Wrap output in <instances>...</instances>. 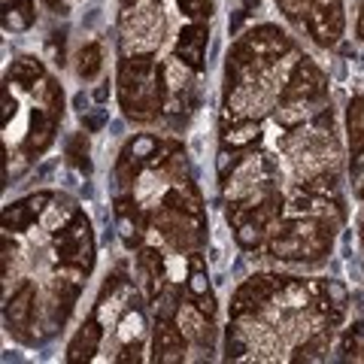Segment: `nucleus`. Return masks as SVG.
<instances>
[{"label": "nucleus", "instance_id": "f257e3e1", "mask_svg": "<svg viewBox=\"0 0 364 364\" xmlns=\"http://www.w3.org/2000/svg\"><path fill=\"white\" fill-rule=\"evenodd\" d=\"M119 97L128 119L146 122L152 119L164 104V79L161 67L152 61V55H134L122 61L119 70Z\"/></svg>", "mask_w": 364, "mask_h": 364}, {"label": "nucleus", "instance_id": "f03ea898", "mask_svg": "<svg viewBox=\"0 0 364 364\" xmlns=\"http://www.w3.org/2000/svg\"><path fill=\"white\" fill-rule=\"evenodd\" d=\"M55 252L64 267H79L85 273L95 267V237L82 213H73V219L55 231Z\"/></svg>", "mask_w": 364, "mask_h": 364}, {"label": "nucleus", "instance_id": "7ed1b4c3", "mask_svg": "<svg viewBox=\"0 0 364 364\" xmlns=\"http://www.w3.org/2000/svg\"><path fill=\"white\" fill-rule=\"evenodd\" d=\"M286 277H273V273H261V277H252L246 279L240 289H237L234 301H231V316H243L249 310H255V306L267 304L273 294H279L282 286H286Z\"/></svg>", "mask_w": 364, "mask_h": 364}, {"label": "nucleus", "instance_id": "20e7f679", "mask_svg": "<svg viewBox=\"0 0 364 364\" xmlns=\"http://www.w3.org/2000/svg\"><path fill=\"white\" fill-rule=\"evenodd\" d=\"M304 21L318 46H334L343 37V9H340V4H313Z\"/></svg>", "mask_w": 364, "mask_h": 364}, {"label": "nucleus", "instance_id": "39448f33", "mask_svg": "<svg viewBox=\"0 0 364 364\" xmlns=\"http://www.w3.org/2000/svg\"><path fill=\"white\" fill-rule=\"evenodd\" d=\"M328 82H325V73L310 61V58H301L294 64V70L289 76V85H286V95L282 97H301V100H318L325 97Z\"/></svg>", "mask_w": 364, "mask_h": 364}, {"label": "nucleus", "instance_id": "423d86ee", "mask_svg": "<svg viewBox=\"0 0 364 364\" xmlns=\"http://www.w3.org/2000/svg\"><path fill=\"white\" fill-rule=\"evenodd\" d=\"M46 203H52V195H46V191L31 195L18 203H9L4 210V231H25V228H31V222H37V215L46 210Z\"/></svg>", "mask_w": 364, "mask_h": 364}, {"label": "nucleus", "instance_id": "0eeeda50", "mask_svg": "<svg viewBox=\"0 0 364 364\" xmlns=\"http://www.w3.org/2000/svg\"><path fill=\"white\" fill-rule=\"evenodd\" d=\"M155 361H161V364H176L186 358V334L179 331V325H167L161 322L155 328Z\"/></svg>", "mask_w": 364, "mask_h": 364}, {"label": "nucleus", "instance_id": "6e6552de", "mask_svg": "<svg viewBox=\"0 0 364 364\" xmlns=\"http://www.w3.org/2000/svg\"><path fill=\"white\" fill-rule=\"evenodd\" d=\"M55 124L58 119L52 116V112H46L43 107H37L31 112V128H28V136H25V152L31 155H40L52 146L55 140Z\"/></svg>", "mask_w": 364, "mask_h": 364}, {"label": "nucleus", "instance_id": "1a4fd4ad", "mask_svg": "<svg viewBox=\"0 0 364 364\" xmlns=\"http://www.w3.org/2000/svg\"><path fill=\"white\" fill-rule=\"evenodd\" d=\"M203 49H207V28L203 25L182 28L179 40H176V58L182 64H188L191 70H200L203 67Z\"/></svg>", "mask_w": 364, "mask_h": 364}, {"label": "nucleus", "instance_id": "9d476101", "mask_svg": "<svg viewBox=\"0 0 364 364\" xmlns=\"http://www.w3.org/2000/svg\"><path fill=\"white\" fill-rule=\"evenodd\" d=\"M100 337H104V328H100V322H97V318H88V322L76 331V337L70 340V346H67V361H70V364L91 361V358H95V352H97V346H100Z\"/></svg>", "mask_w": 364, "mask_h": 364}, {"label": "nucleus", "instance_id": "9b49d317", "mask_svg": "<svg viewBox=\"0 0 364 364\" xmlns=\"http://www.w3.org/2000/svg\"><path fill=\"white\" fill-rule=\"evenodd\" d=\"M176 325H179V331L186 334V340H195V343H210L213 340L210 316L200 313L198 304H182L176 310Z\"/></svg>", "mask_w": 364, "mask_h": 364}, {"label": "nucleus", "instance_id": "f8f14e48", "mask_svg": "<svg viewBox=\"0 0 364 364\" xmlns=\"http://www.w3.org/2000/svg\"><path fill=\"white\" fill-rule=\"evenodd\" d=\"M33 304H37V289H33V282L25 279L18 286V291L9 298L6 304V322L13 331H21V328H28L31 316H33Z\"/></svg>", "mask_w": 364, "mask_h": 364}, {"label": "nucleus", "instance_id": "ddd939ff", "mask_svg": "<svg viewBox=\"0 0 364 364\" xmlns=\"http://www.w3.org/2000/svg\"><path fill=\"white\" fill-rule=\"evenodd\" d=\"M164 210H173V213H188V215H200V195L191 182H176L173 188L164 195L161 200Z\"/></svg>", "mask_w": 364, "mask_h": 364}, {"label": "nucleus", "instance_id": "4468645a", "mask_svg": "<svg viewBox=\"0 0 364 364\" xmlns=\"http://www.w3.org/2000/svg\"><path fill=\"white\" fill-rule=\"evenodd\" d=\"M140 277L149 298H158L161 294V282H164V261L155 249H143L140 252Z\"/></svg>", "mask_w": 364, "mask_h": 364}, {"label": "nucleus", "instance_id": "2eb2a0df", "mask_svg": "<svg viewBox=\"0 0 364 364\" xmlns=\"http://www.w3.org/2000/svg\"><path fill=\"white\" fill-rule=\"evenodd\" d=\"M258 136H261L258 122L255 119H240L222 134V140H225V146H231V149H246V146L258 143Z\"/></svg>", "mask_w": 364, "mask_h": 364}, {"label": "nucleus", "instance_id": "dca6fc26", "mask_svg": "<svg viewBox=\"0 0 364 364\" xmlns=\"http://www.w3.org/2000/svg\"><path fill=\"white\" fill-rule=\"evenodd\" d=\"M306 107L310 100H301V97H282V104L277 107V122L282 128H298L306 119Z\"/></svg>", "mask_w": 364, "mask_h": 364}, {"label": "nucleus", "instance_id": "f3484780", "mask_svg": "<svg viewBox=\"0 0 364 364\" xmlns=\"http://www.w3.org/2000/svg\"><path fill=\"white\" fill-rule=\"evenodd\" d=\"M9 79L16 85H25V88H33L43 79V64L37 58H18L9 67Z\"/></svg>", "mask_w": 364, "mask_h": 364}, {"label": "nucleus", "instance_id": "a211bd4d", "mask_svg": "<svg viewBox=\"0 0 364 364\" xmlns=\"http://www.w3.org/2000/svg\"><path fill=\"white\" fill-rule=\"evenodd\" d=\"M37 100H40V107H43L46 112H52L55 119H61V116H64V95H61V88L55 85L52 79H40Z\"/></svg>", "mask_w": 364, "mask_h": 364}, {"label": "nucleus", "instance_id": "6ab92c4d", "mask_svg": "<svg viewBox=\"0 0 364 364\" xmlns=\"http://www.w3.org/2000/svg\"><path fill=\"white\" fill-rule=\"evenodd\" d=\"M322 289H325V301H322V310H325V313L331 310V322H340V316H343V310H346V301H349L346 289L340 286V282H334V279H328Z\"/></svg>", "mask_w": 364, "mask_h": 364}, {"label": "nucleus", "instance_id": "aec40b11", "mask_svg": "<svg viewBox=\"0 0 364 364\" xmlns=\"http://www.w3.org/2000/svg\"><path fill=\"white\" fill-rule=\"evenodd\" d=\"M155 152H158V140H155V136L152 134H140V136H134V140L128 143V149H124L122 155L131 158V161H136V164H149Z\"/></svg>", "mask_w": 364, "mask_h": 364}, {"label": "nucleus", "instance_id": "412c9836", "mask_svg": "<svg viewBox=\"0 0 364 364\" xmlns=\"http://www.w3.org/2000/svg\"><path fill=\"white\" fill-rule=\"evenodd\" d=\"M67 161H70L76 170L82 173H91V161H88V136L85 134H76L67 140Z\"/></svg>", "mask_w": 364, "mask_h": 364}, {"label": "nucleus", "instance_id": "4be33fe9", "mask_svg": "<svg viewBox=\"0 0 364 364\" xmlns=\"http://www.w3.org/2000/svg\"><path fill=\"white\" fill-rule=\"evenodd\" d=\"M100 46L97 43H91V46H85L82 52H79V58H76V73L82 76V79H95L97 73H100Z\"/></svg>", "mask_w": 364, "mask_h": 364}, {"label": "nucleus", "instance_id": "5701e85b", "mask_svg": "<svg viewBox=\"0 0 364 364\" xmlns=\"http://www.w3.org/2000/svg\"><path fill=\"white\" fill-rule=\"evenodd\" d=\"M349 136L352 149H364V97H355L349 104Z\"/></svg>", "mask_w": 364, "mask_h": 364}, {"label": "nucleus", "instance_id": "b1692460", "mask_svg": "<svg viewBox=\"0 0 364 364\" xmlns=\"http://www.w3.org/2000/svg\"><path fill=\"white\" fill-rule=\"evenodd\" d=\"M234 231H237V243H240L243 249H258L261 243L267 240V231H264V225H258L255 219L243 222L240 228H234Z\"/></svg>", "mask_w": 364, "mask_h": 364}, {"label": "nucleus", "instance_id": "393cba45", "mask_svg": "<svg viewBox=\"0 0 364 364\" xmlns=\"http://www.w3.org/2000/svg\"><path fill=\"white\" fill-rule=\"evenodd\" d=\"M301 188L304 191H310V195H337V173H328V170H322V173H316L310 179H304L301 182Z\"/></svg>", "mask_w": 364, "mask_h": 364}, {"label": "nucleus", "instance_id": "a878e982", "mask_svg": "<svg viewBox=\"0 0 364 364\" xmlns=\"http://www.w3.org/2000/svg\"><path fill=\"white\" fill-rule=\"evenodd\" d=\"M119 337L124 340V343H134V340H140L143 337V316L140 313H128L122 318V325H119Z\"/></svg>", "mask_w": 364, "mask_h": 364}, {"label": "nucleus", "instance_id": "bb28decb", "mask_svg": "<svg viewBox=\"0 0 364 364\" xmlns=\"http://www.w3.org/2000/svg\"><path fill=\"white\" fill-rule=\"evenodd\" d=\"M179 13L191 21H203L213 13V0H179Z\"/></svg>", "mask_w": 364, "mask_h": 364}, {"label": "nucleus", "instance_id": "cd10ccee", "mask_svg": "<svg viewBox=\"0 0 364 364\" xmlns=\"http://www.w3.org/2000/svg\"><path fill=\"white\" fill-rule=\"evenodd\" d=\"M4 25L9 28V31H28L31 25H33V18L25 13V9H21L18 4H13L9 6L6 4V13H4Z\"/></svg>", "mask_w": 364, "mask_h": 364}, {"label": "nucleus", "instance_id": "c85d7f7f", "mask_svg": "<svg viewBox=\"0 0 364 364\" xmlns=\"http://www.w3.org/2000/svg\"><path fill=\"white\" fill-rule=\"evenodd\" d=\"M188 291L195 294V298H200V294H207V291H210V279H207V273H203V267H200V258H195V264H191Z\"/></svg>", "mask_w": 364, "mask_h": 364}, {"label": "nucleus", "instance_id": "c756f323", "mask_svg": "<svg viewBox=\"0 0 364 364\" xmlns=\"http://www.w3.org/2000/svg\"><path fill=\"white\" fill-rule=\"evenodd\" d=\"M243 352H246V337L240 328H231L228 331V358H240Z\"/></svg>", "mask_w": 364, "mask_h": 364}, {"label": "nucleus", "instance_id": "7c9ffc66", "mask_svg": "<svg viewBox=\"0 0 364 364\" xmlns=\"http://www.w3.org/2000/svg\"><path fill=\"white\" fill-rule=\"evenodd\" d=\"M237 149H231V146H225V149L219 152V161H215V170H219V176L222 179H228V170H237V155H234Z\"/></svg>", "mask_w": 364, "mask_h": 364}, {"label": "nucleus", "instance_id": "2f4dec72", "mask_svg": "<svg viewBox=\"0 0 364 364\" xmlns=\"http://www.w3.org/2000/svg\"><path fill=\"white\" fill-rule=\"evenodd\" d=\"M13 116H16V100H13V95H9V88H4L0 91V122L9 124Z\"/></svg>", "mask_w": 364, "mask_h": 364}, {"label": "nucleus", "instance_id": "473e14b6", "mask_svg": "<svg viewBox=\"0 0 364 364\" xmlns=\"http://www.w3.org/2000/svg\"><path fill=\"white\" fill-rule=\"evenodd\" d=\"M116 361L119 364H136V361H140V340H134V343H124V349L119 352V355H116Z\"/></svg>", "mask_w": 364, "mask_h": 364}, {"label": "nucleus", "instance_id": "72a5a7b5", "mask_svg": "<svg viewBox=\"0 0 364 364\" xmlns=\"http://www.w3.org/2000/svg\"><path fill=\"white\" fill-rule=\"evenodd\" d=\"M49 58L55 64H64V37L61 33H55V37L49 40Z\"/></svg>", "mask_w": 364, "mask_h": 364}, {"label": "nucleus", "instance_id": "f704fd0d", "mask_svg": "<svg viewBox=\"0 0 364 364\" xmlns=\"http://www.w3.org/2000/svg\"><path fill=\"white\" fill-rule=\"evenodd\" d=\"M195 304H198V310L200 313H207L210 318L215 316V301H213V294L207 291V294H200V298H195Z\"/></svg>", "mask_w": 364, "mask_h": 364}, {"label": "nucleus", "instance_id": "c9c22d12", "mask_svg": "<svg viewBox=\"0 0 364 364\" xmlns=\"http://www.w3.org/2000/svg\"><path fill=\"white\" fill-rule=\"evenodd\" d=\"M352 173H355L358 186H364V149H358V158H355V164H352Z\"/></svg>", "mask_w": 364, "mask_h": 364}, {"label": "nucleus", "instance_id": "e433bc0d", "mask_svg": "<svg viewBox=\"0 0 364 364\" xmlns=\"http://www.w3.org/2000/svg\"><path fill=\"white\" fill-rule=\"evenodd\" d=\"M355 33L364 40V4H361V9H358V21H355Z\"/></svg>", "mask_w": 364, "mask_h": 364}, {"label": "nucleus", "instance_id": "4c0bfd02", "mask_svg": "<svg viewBox=\"0 0 364 364\" xmlns=\"http://www.w3.org/2000/svg\"><path fill=\"white\" fill-rule=\"evenodd\" d=\"M18 6L25 9V13H28L31 18H33V13H37V6H33V0H18Z\"/></svg>", "mask_w": 364, "mask_h": 364}, {"label": "nucleus", "instance_id": "58836bf2", "mask_svg": "<svg viewBox=\"0 0 364 364\" xmlns=\"http://www.w3.org/2000/svg\"><path fill=\"white\" fill-rule=\"evenodd\" d=\"M43 4L49 6V9H55V13H61V9H64V4H61V0H43Z\"/></svg>", "mask_w": 364, "mask_h": 364}, {"label": "nucleus", "instance_id": "ea45409f", "mask_svg": "<svg viewBox=\"0 0 364 364\" xmlns=\"http://www.w3.org/2000/svg\"><path fill=\"white\" fill-rule=\"evenodd\" d=\"M258 4H261V0H243V16L249 13V9H255Z\"/></svg>", "mask_w": 364, "mask_h": 364}, {"label": "nucleus", "instance_id": "a19ab883", "mask_svg": "<svg viewBox=\"0 0 364 364\" xmlns=\"http://www.w3.org/2000/svg\"><path fill=\"white\" fill-rule=\"evenodd\" d=\"M95 97H97V100H104V97H107V85H100V88L95 91Z\"/></svg>", "mask_w": 364, "mask_h": 364}, {"label": "nucleus", "instance_id": "79ce46f5", "mask_svg": "<svg viewBox=\"0 0 364 364\" xmlns=\"http://www.w3.org/2000/svg\"><path fill=\"white\" fill-rule=\"evenodd\" d=\"M122 4H140V0H122Z\"/></svg>", "mask_w": 364, "mask_h": 364}, {"label": "nucleus", "instance_id": "37998d69", "mask_svg": "<svg viewBox=\"0 0 364 364\" xmlns=\"http://www.w3.org/2000/svg\"><path fill=\"white\" fill-rule=\"evenodd\" d=\"M361 198H364V186H361Z\"/></svg>", "mask_w": 364, "mask_h": 364}, {"label": "nucleus", "instance_id": "c03bdc74", "mask_svg": "<svg viewBox=\"0 0 364 364\" xmlns=\"http://www.w3.org/2000/svg\"><path fill=\"white\" fill-rule=\"evenodd\" d=\"M361 231H364V225H361Z\"/></svg>", "mask_w": 364, "mask_h": 364}]
</instances>
